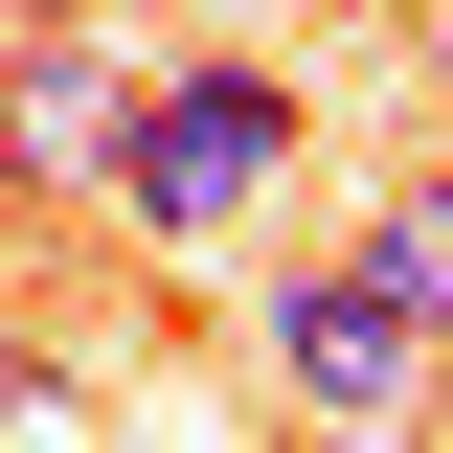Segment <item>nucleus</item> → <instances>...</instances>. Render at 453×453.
Returning <instances> with one entry per match:
<instances>
[{
  "instance_id": "1",
  "label": "nucleus",
  "mask_w": 453,
  "mask_h": 453,
  "mask_svg": "<svg viewBox=\"0 0 453 453\" xmlns=\"http://www.w3.org/2000/svg\"><path fill=\"white\" fill-rule=\"evenodd\" d=\"M273 159H295V91H273L250 46H204V68H159V91L113 113V226L204 250V226H250V204H273Z\"/></svg>"
},
{
  "instance_id": "2",
  "label": "nucleus",
  "mask_w": 453,
  "mask_h": 453,
  "mask_svg": "<svg viewBox=\"0 0 453 453\" xmlns=\"http://www.w3.org/2000/svg\"><path fill=\"white\" fill-rule=\"evenodd\" d=\"M273 386L318 408V431H431V386H453V340L408 318L363 250H318V273H273Z\"/></svg>"
},
{
  "instance_id": "3",
  "label": "nucleus",
  "mask_w": 453,
  "mask_h": 453,
  "mask_svg": "<svg viewBox=\"0 0 453 453\" xmlns=\"http://www.w3.org/2000/svg\"><path fill=\"white\" fill-rule=\"evenodd\" d=\"M113 113H136V68H113V46L0 23V181H113Z\"/></svg>"
},
{
  "instance_id": "4",
  "label": "nucleus",
  "mask_w": 453,
  "mask_h": 453,
  "mask_svg": "<svg viewBox=\"0 0 453 453\" xmlns=\"http://www.w3.org/2000/svg\"><path fill=\"white\" fill-rule=\"evenodd\" d=\"M340 250H363V273H386V295H408V318H431V340H453V159H408V181H386V204L340 226Z\"/></svg>"
},
{
  "instance_id": "5",
  "label": "nucleus",
  "mask_w": 453,
  "mask_h": 453,
  "mask_svg": "<svg viewBox=\"0 0 453 453\" xmlns=\"http://www.w3.org/2000/svg\"><path fill=\"white\" fill-rule=\"evenodd\" d=\"M0 23H68V0H0Z\"/></svg>"
},
{
  "instance_id": "6",
  "label": "nucleus",
  "mask_w": 453,
  "mask_h": 453,
  "mask_svg": "<svg viewBox=\"0 0 453 453\" xmlns=\"http://www.w3.org/2000/svg\"><path fill=\"white\" fill-rule=\"evenodd\" d=\"M431 91H453V23H431Z\"/></svg>"
}]
</instances>
